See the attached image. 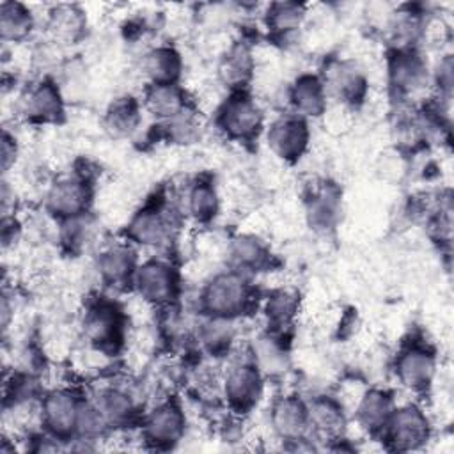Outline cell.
Wrapping results in <instances>:
<instances>
[{"mask_svg": "<svg viewBox=\"0 0 454 454\" xmlns=\"http://www.w3.org/2000/svg\"><path fill=\"white\" fill-rule=\"evenodd\" d=\"M254 303V287L238 270L216 273L200 293V309L209 317L236 319Z\"/></svg>", "mask_w": 454, "mask_h": 454, "instance_id": "1", "label": "cell"}, {"mask_svg": "<svg viewBox=\"0 0 454 454\" xmlns=\"http://www.w3.org/2000/svg\"><path fill=\"white\" fill-rule=\"evenodd\" d=\"M218 129L234 142H252L259 137L264 115L257 101L245 90H232L216 110Z\"/></svg>", "mask_w": 454, "mask_h": 454, "instance_id": "2", "label": "cell"}, {"mask_svg": "<svg viewBox=\"0 0 454 454\" xmlns=\"http://www.w3.org/2000/svg\"><path fill=\"white\" fill-rule=\"evenodd\" d=\"M83 399L69 388H55L44 394L39 403L41 424L53 440H71L78 434Z\"/></svg>", "mask_w": 454, "mask_h": 454, "instance_id": "3", "label": "cell"}, {"mask_svg": "<svg viewBox=\"0 0 454 454\" xmlns=\"http://www.w3.org/2000/svg\"><path fill=\"white\" fill-rule=\"evenodd\" d=\"M429 433V420L415 404L394 408L388 422L383 427V438L394 450L419 449L424 442H427Z\"/></svg>", "mask_w": 454, "mask_h": 454, "instance_id": "4", "label": "cell"}, {"mask_svg": "<svg viewBox=\"0 0 454 454\" xmlns=\"http://www.w3.org/2000/svg\"><path fill=\"white\" fill-rule=\"evenodd\" d=\"M131 286L144 301L161 307L168 305L177 296L179 278L168 262L151 259L138 264Z\"/></svg>", "mask_w": 454, "mask_h": 454, "instance_id": "5", "label": "cell"}, {"mask_svg": "<svg viewBox=\"0 0 454 454\" xmlns=\"http://www.w3.org/2000/svg\"><path fill=\"white\" fill-rule=\"evenodd\" d=\"M309 140V124L296 114L280 115L268 126L266 131V144L270 151L287 163H294L305 154Z\"/></svg>", "mask_w": 454, "mask_h": 454, "instance_id": "6", "label": "cell"}, {"mask_svg": "<svg viewBox=\"0 0 454 454\" xmlns=\"http://www.w3.org/2000/svg\"><path fill=\"white\" fill-rule=\"evenodd\" d=\"M92 202V190L85 177L66 176L57 179L46 193V209L67 222L85 216Z\"/></svg>", "mask_w": 454, "mask_h": 454, "instance_id": "7", "label": "cell"}, {"mask_svg": "<svg viewBox=\"0 0 454 454\" xmlns=\"http://www.w3.org/2000/svg\"><path fill=\"white\" fill-rule=\"evenodd\" d=\"M83 332L96 349L115 351L124 339L122 310L110 301H98L83 317Z\"/></svg>", "mask_w": 454, "mask_h": 454, "instance_id": "8", "label": "cell"}, {"mask_svg": "<svg viewBox=\"0 0 454 454\" xmlns=\"http://www.w3.org/2000/svg\"><path fill=\"white\" fill-rule=\"evenodd\" d=\"M223 395L234 411L252 410L262 395V372L254 360L236 362L223 378Z\"/></svg>", "mask_w": 454, "mask_h": 454, "instance_id": "9", "label": "cell"}, {"mask_svg": "<svg viewBox=\"0 0 454 454\" xmlns=\"http://www.w3.org/2000/svg\"><path fill=\"white\" fill-rule=\"evenodd\" d=\"M186 419L176 401H163L142 420V434L147 443L158 449L174 447L184 434Z\"/></svg>", "mask_w": 454, "mask_h": 454, "instance_id": "10", "label": "cell"}, {"mask_svg": "<svg viewBox=\"0 0 454 454\" xmlns=\"http://www.w3.org/2000/svg\"><path fill=\"white\" fill-rule=\"evenodd\" d=\"M399 383L410 390H426L436 374V355L422 344H410L399 351L394 364Z\"/></svg>", "mask_w": 454, "mask_h": 454, "instance_id": "11", "label": "cell"}, {"mask_svg": "<svg viewBox=\"0 0 454 454\" xmlns=\"http://www.w3.org/2000/svg\"><path fill=\"white\" fill-rule=\"evenodd\" d=\"M390 87L399 94L415 92L427 80V67L422 57L411 48H397L387 62Z\"/></svg>", "mask_w": 454, "mask_h": 454, "instance_id": "12", "label": "cell"}, {"mask_svg": "<svg viewBox=\"0 0 454 454\" xmlns=\"http://www.w3.org/2000/svg\"><path fill=\"white\" fill-rule=\"evenodd\" d=\"M270 422L277 436L287 442H300L310 429L307 403L298 395L278 397L270 413Z\"/></svg>", "mask_w": 454, "mask_h": 454, "instance_id": "13", "label": "cell"}, {"mask_svg": "<svg viewBox=\"0 0 454 454\" xmlns=\"http://www.w3.org/2000/svg\"><path fill=\"white\" fill-rule=\"evenodd\" d=\"M20 112L32 122H55L64 112L57 85L50 80H41L28 87L20 98Z\"/></svg>", "mask_w": 454, "mask_h": 454, "instance_id": "14", "label": "cell"}, {"mask_svg": "<svg viewBox=\"0 0 454 454\" xmlns=\"http://www.w3.org/2000/svg\"><path fill=\"white\" fill-rule=\"evenodd\" d=\"M126 234L138 245L160 247L170 238V218L160 206L149 204L129 218Z\"/></svg>", "mask_w": 454, "mask_h": 454, "instance_id": "15", "label": "cell"}, {"mask_svg": "<svg viewBox=\"0 0 454 454\" xmlns=\"http://www.w3.org/2000/svg\"><path fill=\"white\" fill-rule=\"evenodd\" d=\"M255 71V59L248 44L232 43L218 60V78L231 90H243Z\"/></svg>", "mask_w": 454, "mask_h": 454, "instance_id": "16", "label": "cell"}, {"mask_svg": "<svg viewBox=\"0 0 454 454\" xmlns=\"http://www.w3.org/2000/svg\"><path fill=\"white\" fill-rule=\"evenodd\" d=\"M325 82L310 73L300 74L289 87V103L300 117H319L326 114Z\"/></svg>", "mask_w": 454, "mask_h": 454, "instance_id": "17", "label": "cell"}, {"mask_svg": "<svg viewBox=\"0 0 454 454\" xmlns=\"http://www.w3.org/2000/svg\"><path fill=\"white\" fill-rule=\"evenodd\" d=\"M137 255L126 245H112L98 257V271L101 280L112 287H122L133 282L137 271Z\"/></svg>", "mask_w": 454, "mask_h": 454, "instance_id": "18", "label": "cell"}, {"mask_svg": "<svg viewBox=\"0 0 454 454\" xmlns=\"http://www.w3.org/2000/svg\"><path fill=\"white\" fill-rule=\"evenodd\" d=\"M323 82H325L326 92H328V89H332L337 94V98L346 105L362 103L365 99L367 89H369L365 74L356 66L348 64V62L335 64L332 67V71L328 73L326 80H323Z\"/></svg>", "mask_w": 454, "mask_h": 454, "instance_id": "19", "label": "cell"}, {"mask_svg": "<svg viewBox=\"0 0 454 454\" xmlns=\"http://www.w3.org/2000/svg\"><path fill=\"white\" fill-rule=\"evenodd\" d=\"M307 410L310 429L328 438H339L342 434L346 427V413L340 399L332 395H317L307 403Z\"/></svg>", "mask_w": 454, "mask_h": 454, "instance_id": "20", "label": "cell"}, {"mask_svg": "<svg viewBox=\"0 0 454 454\" xmlns=\"http://www.w3.org/2000/svg\"><path fill=\"white\" fill-rule=\"evenodd\" d=\"M142 103L151 115L161 121H168L188 108L186 94L177 83H149Z\"/></svg>", "mask_w": 454, "mask_h": 454, "instance_id": "21", "label": "cell"}, {"mask_svg": "<svg viewBox=\"0 0 454 454\" xmlns=\"http://www.w3.org/2000/svg\"><path fill=\"white\" fill-rule=\"evenodd\" d=\"M92 404L99 411L106 429L128 426L137 415L135 399L119 387L103 388L98 394V397L92 401Z\"/></svg>", "mask_w": 454, "mask_h": 454, "instance_id": "22", "label": "cell"}, {"mask_svg": "<svg viewBox=\"0 0 454 454\" xmlns=\"http://www.w3.org/2000/svg\"><path fill=\"white\" fill-rule=\"evenodd\" d=\"M142 71L149 83H177L183 73V59L176 48L161 44L144 55Z\"/></svg>", "mask_w": 454, "mask_h": 454, "instance_id": "23", "label": "cell"}, {"mask_svg": "<svg viewBox=\"0 0 454 454\" xmlns=\"http://www.w3.org/2000/svg\"><path fill=\"white\" fill-rule=\"evenodd\" d=\"M394 408H395L394 399L387 390L371 388V390L364 392L362 397L358 399L355 415H356L358 424L364 429H367L371 433H378V431H383Z\"/></svg>", "mask_w": 454, "mask_h": 454, "instance_id": "24", "label": "cell"}, {"mask_svg": "<svg viewBox=\"0 0 454 454\" xmlns=\"http://www.w3.org/2000/svg\"><path fill=\"white\" fill-rule=\"evenodd\" d=\"M229 259L232 270L238 271H259L270 262V248L254 234H239L232 238L229 245Z\"/></svg>", "mask_w": 454, "mask_h": 454, "instance_id": "25", "label": "cell"}, {"mask_svg": "<svg viewBox=\"0 0 454 454\" xmlns=\"http://www.w3.org/2000/svg\"><path fill=\"white\" fill-rule=\"evenodd\" d=\"M34 16L30 9L18 2L0 4V35L4 43H20L30 35Z\"/></svg>", "mask_w": 454, "mask_h": 454, "instance_id": "26", "label": "cell"}, {"mask_svg": "<svg viewBox=\"0 0 454 454\" xmlns=\"http://www.w3.org/2000/svg\"><path fill=\"white\" fill-rule=\"evenodd\" d=\"M140 124V106L131 96L117 98L105 112V128L114 137H128Z\"/></svg>", "mask_w": 454, "mask_h": 454, "instance_id": "27", "label": "cell"}, {"mask_svg": "<svg viewBox=\"0 0 454 454\" xmlns=\"http://www.w3.org/2000/svg\"><path fill=\"white\" fill-rule=\"evenodd\" d=\"M87 25V18L78 5H57L50 11L48 28L50 32L62 41L78 39Z\"/></svg>", "mask_w": 454, "mask_h": 454, "instance_id": "28", "label": "cell"}, {"mask_svg": "<svg viewBox=\"0 0 454 454\" xmlns=\"http://www.w3.org/2000/svg\"><path fill=\"white\" fill-rule=\"evenodd\" d=\"M305 18V5L296 2H275L266 11V27L277 37L291 35Z\"/></svg>", "mask_w": 454, "mask_h": 454, "instance_id": "29", "label": "cell"}, {"mask_svg": "<svg viewBox=\"0 0 454 454\" xmlns=\"http://www.w3.org/2000/svg\"><path fill=\"white\" fill-rule=\"evenodd\" d=\"M218 193L209 181H197L188 188L186 193V213L200 223L215 218L218 213Z\"/></svg>", "mask_w": 454, "mask_h": 454, "instance_id": "30", "label": "cell"}, {"mask_svg": "<svg viewBox=\"0 0 454 454\" xmlns=\"http://www.w3.org/2000/svg\"><path fill=\"white\" fill-rule=\"evenodd\" d=\"M298 310V294L291 289L280 287L268 294L264 303V314L268 325L273 330H282L291 325Z\"/></svg>", "mask_w": 454, "mask_h": 454, "instance_id": "31", "label": "cell"}, {"mask_svg": "<svg viewBox=\"0 0 454 454\" xmlns=\"http://www.w3.org/2000/svg\"><path fill=\"white\" fill-rule=\"evenodd\" d=\"M339 211V192L333 186H323L310 197L309 218L316 229H328L333 225Z\"/></svg>", "mask_w": 454, "mask_h": 454, "instance_id": "32", "label": "cell"}, {"mask_svg": "<svg viewBox=\"0 0 454 454\" xmlns=\"http://www.w3.org/2000/svg\"><path fill=\"white\" fill-rule=\"evenodd\" d=\"M252 360L257 369L268 376L282 374L287 367V353L284 351V346L271 337H262L257 340V344L254 346Z\"/></svg>", "mask_w": 454, "mask_h": 454, "instance_id": "33", "label": "cell"}, {"mask_svg": "<svg viewBox=\"0 0 454 454\" xmlns=\"http://www.w3.org/2000/svg\"><path fill=\"white\" fill-rule=\"evenodd\" d=\"M163 128L165 137L174 144H192L199 137V121L190 108L168 121H163Z\"/></svg>", "mask_w": 454, "mask_h": 454, "instance_id": "34", "label": "cell"}, {"mask_svg": "<svg viewBox=\"0 0 454 454\" xmlns=\"http://www.w3.org/2000/svg\"><path fill=\"white\" fill-rule=\"evenodd\" d=\"M231 319H218V317H209V321L204 325L200 339L202 344L211 351V353H222L229 349V344L234 337Z\"/></svg>", "mask_w": 454, "mask_h": 454, "instance_id": "35", "label": "cell"}, {"mask_svg": "<svg viewBox=\"0 0 454 454\" xmlns=\"http://www.w3.org/2000/svg\"><path fill=\"white\" fill-rule=\"evenodd\" d=\"M14 158H16V140L7 131H4V137H2V168H4V172L9 170Z\"/></svg>", "mask_w": 454, "mask_h": 454, "instance_id": "36", "label": "cell"}]
</instances>
